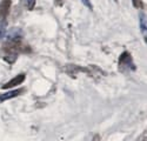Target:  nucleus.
<instances>
[{"instance_id": "obj_1", "label": "nucleus", "mask_w": 147, "mask_h": 141, "mask_svg": "<svg viewBox=\"0 0 147 141\" xmlns=\"http://www.w3.org/2000/svg\"><path fill=\"white\" fill-rule=\"evenodd\" d=\"M24 52H26V46L22 42L21 33L19 31H17L16 33V30H13L8 34L7 39L0 48V56L5 61L13 64L18 59V56Z\"/></svg>"}, {"instance_id": "obj_2", "label": "nucleus", "mask_w": 147, "mask_h": 141, "mask_svg": "<svg viewBox=\"0 0 147 141\" xmlns=\"http://www.w3.org/2000/svg\"><path fill=\"white\" fill-rule=\"evenodd\" d=\"M119 69L124 72L125 69H132L134 70L136 69V66L133 64V60H132V55L128 53V52H124L120 58H119Z\"/></svg>"}, {"instance_id": "obj_3", "label": "nucleus", "mask_w": 147, "mask_h": 141, "mask_svg": "<svg viewBox=\"0 0 147 141\" xmlns=\"http://www.w3.org/2000/svg\"><path fill=\"white\" fill-rule=\"evenodd\" d=\"M12 7V0H0V23H5Z\"/></svg>"}, {"instance_id": "obj_4", "label": "nucleus", "mask_w": 147, "mask_h": 141, "mask_svg": "<svg viewBox=\"0 0 147 141\" xmlns=\"http://www.w3.org/2000/svg\"><path fill=\"white\" fill-rule=\"evenodd\" d=\"M25 78H26V75L24 74V73H21V74L14 77L13 79H11L8 82H6V84H4V85L1 86V88H3V89H9V88H13V87H16V86H20L22 82L25 81Z\"/></svg>"}, {"instance_id": "obj_5", "label": "nucleus", "mask_w": 147, "mask_h": 141, "mask_svg": "<svg viewBox=\"0 0 147 141\" xmlns=\"http://www.w3.org/2000/svg\"><path fill=\"white\" fill-rule=\"evenodd\" d=\"M139 27L144 35V39L146 40L147 39V20H146L145 13H140V15H139Z\"/></svg>"}, {"instance_id": "obj_6", "label": "nucleus", "mask_w": 147, "mask_h": 141, "mask_svg": "<svg viewBox=\"0 0 147 141\" xmlns=\"http://www.w3.org/2000/svg\"><path fill=\"white\" fill-rule=\"evenodd\" d=\"M22 92H24V89L20 88V89H13V91H11V92L4 93V94H0V101H5V100L12 99V98H16V97L19 95V94H21Z\"/></svg>"}, {"instance_id": "obj_7", "label": "nucleus", "mask_w": 147, "mask_h": 141, "mask_svg": "<svg viewBox=\"0 0 147 141\" xmlns=\"http://www.w3.org/2000/svg\"><path fill=\"white\" fill-rule=\"evenodd\" d=\"M24 3H25V6L27 7L28 11H32V9L35 7L36 0H24Z\"/></svg>"}, {"instance_id": "obj_8", "label": "nucleus", "mask_w": 147, "mask_h": 141, "mask_svg": "<svg viewBox=\"0 0 147 141\" xmlns=\"http://www.w3.org/2000/svg\"><path fill=\"white\" fill-rule=\"evenodd\" d=\"M132 4L137 9H144L145 8V5L142 3V0H132Z\"/></svg>"}, {"instance_id": "obj_9", "label": "nucleus", "mask_w": 147, "mask_h": 141, "mask_svg": "<svg viewBox=\"0 0 147 141\" xmlns=\"http://www.w3.org/2000/svg\"><path fill=\"white\" fill-rule=\"evenodd\" d=\"M6 28V23H0V40L3 39V37H4V34H5V30Z\"/></svg>"}, {"instance_id": "obj_10", "label": "nucleus", "mask_w": 147, "mask_h": 141, "mask_svg": "<svg viewBox=\"0 0 147 141\" xmlns=\"http://www.w3.org/2000/svg\"><path fill=\"white\" fill-rule=\"evenodd\" d=\"M81 3H82L85 6H86L88 9H91V11L93 9V5H92V3L90 1V0H81Z\"/></svg>"}, {"instance_id": "obj_11", "label": "nucleus", "mask_w": 147, "mask_h": 141, "mask_svg": "<svg viewBox=\"0 0 147 141\" xmlns=\"http://www.w3.org/2000/svg\"><path fill=\"white\" fill-rule=\"evenodd\" d=\"M54 4L58 5V6H61L64 4V0H54Z\"/></svg>"}, {"instance_id": "obj_12", "label": "nucleus", "mask_w": 147, "mask_h": 141, "mask_svg": "<svg viewBox=\"0 0 147 141\" xmlns=\"http://www.w3.org/2000/svg\"><path fill=\"white\" fill-rule=\"evenodd\" d=\"M114 1H115V3H117V1H118V0H114Z\"/></svg>"}]
</instances>
